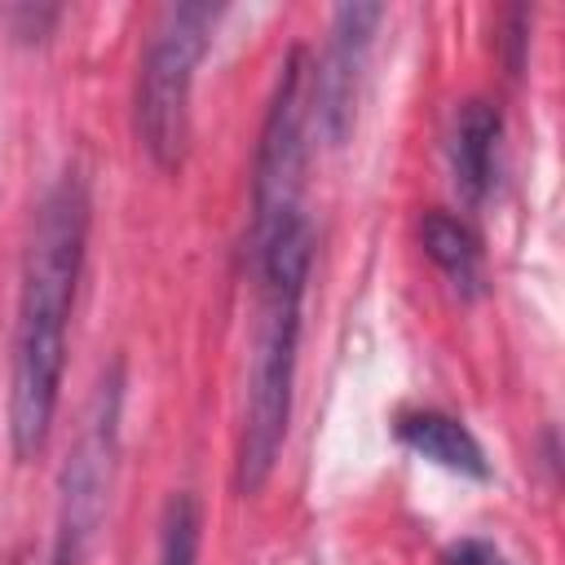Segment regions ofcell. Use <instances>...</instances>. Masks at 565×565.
<instances>
[{"label": "cell", "mask_w": 565, "mask_h": 565, "mask_svg": "<svg viewBox=\"0 0 565 565\" xmlns=\"http://www.w3.org/2000/svg\"><path fill=\"white\" fill-rule=\"evenodd\" d=\"M441 565H512V561L486 539H459L441 552Z\"/></svg>", "instance_id": "obj_11"}, {"label": "cell", "mask_w": 565, "mask_h": 565, "mask_svg": "<svg viewBox=\"0 0 565 565\" xmlns=\"http://www.w3.org/2000/svg\"><path fill=\"white\" fill-rule=\"evenodd\" d=\"M309 124H313V71H309V53L291 49L278 66V79L260 119L247 243H260L278 225L305 216L300 190H305V163H309Z\"/></svg>", "instance_id": "obj_4"}, {"label": "cell", "mask_w": 565, "mask_h": 565, "mask_svg": "<svg viewBox=\"0 0 565 565\" xmlns=\"http://www.w3.org/2000/svg\"><path fill=\"white\" fill-rule=\"evenodd\" d=\"M199 503L190 494H172L159 521V556L154 565H199Z\"/></svg>", "instance_id": "obj_9"}, {"label": "cell", "mask_w": 565, "mask_h": 565, "mask_svg": "<svg viewBox=\"0 0 565 565\" xmlns=\"http://www.w3.org/2000/svg\"><path fill=\"white\" fill-rule=\"evenodd\" d=\"M419 243L428 252V260L441 269V278L463 296V300H477L486 296V252H481V238L477 230L446 212V207H433L424 212L419 221Z\"/></svg>", "instance_id": "obj_8"}, {"label": "cell", "mask_w": 565, "mask_h": 565, "mask_svg": "<svg viewBox=\"0 0 565 565\" xmlns=\"http://www.w3.org/2000/svg\"><path fill=\"white\" fill-rule=\"evenodd\" d=\"M384 18V4H340L331 13V40H327V57L313 71V124L318 132L340 146L349 137L353 124V102H358V84H362V66L375 40V26Z\"/></svg>", "instance_id": "obj_5"}, {"label": "cell", "mask_w": 565, "mask_h": 565, "mask_svg": "<svg viewBox=\"0 0 565 565\" xmlns=\"http://www.w3.org/2000/svg\"><path fill=\"white\" fill-rule=\"evenodd\" d=\"M84 252H88V185L79 168H66L44 190L22 252L13 371H9V441L18 459H35L44 450L62 402L66 327L84 274Z\"/></svg>", "instance_id": "obj_1"}, {"label": "cell", "mask_w": 565, "mask_h": 565, "mask_svg": "<svg viewBox=\"0 0 565 565\" xmlns=\"http://www.w3.org/2000/svg\"><path fill=\"white\" fill-rule=\"evenodd\" d=\"M221 9L203 0H181L168 4L150 31V44L137 66V97H132V119H137V141L150 154L154 168L177 172L190 146V93H194V71L212 49Z\"/></svg>", "instance_id": "obj_3"}, {"label": "cell", "mask_w": 565, "mask_h": 565, "mask_svg": "<svg viewBox=\"0 0 565 565\" xmlns=\"http://www.w3.org/2000/svg\"><path fill=\"white\" fill-rule=\"evenodd\" d=\"M499 137H503V115H499L494 102H486V97H468V102H459L455 124H450L446 154H450L455 190H459L468 203H481V199L494 190Z\"/></svg>", "instance_id": "obj_6"}, {"label": "cell", "mask_w": 565, "mask_h": 565, "mask_svg": "<svg viewBox=\"0 0 565 565\" xmlns=\"http://www.w3.org/2000/svg\"><path fill=\"white\" fill-rule=\"evenodd\" d=\"M62 18L57 4H31V0H18V4H0V26L13 35V40H44L53 31V22Z\"/></svg>", "instance_id": "obj_10"}, {"label": "cell", "mask_w": 565, "mask_h": 565, "mask_svg": "<svg viewBox=\"0 0 565 565\" xmlns=\"http://www.w3.org/2000/svg\"><path fill=\"white\" fill-rule=\"evenodd\" d=\"M393 433L406 450H415L419 459L446 468V472H459V477H472V481H490V459H486V446L477 441V433L437 411V406H415V411H402L393 419Z\"/></svg>", "instance_id": "obj_7"}, {"label": "cell", "mask_w": 565, "mask_h": 565, "mask_svg": "<svg viewBox=\"0 0 565 565\" xmlns=\"http://www.w3.org/2000/svg\"><path fill=\"white\" fill-rule=\"evenodd\" d=\"M247 247H252L260 296H256L243 424H238V450H234L238 494H256L269 481L278 450L287 441L296 358H300V305H305V282L313 265V225L309 216H296Z\"/></svg>", "instance_id": "obj_2"}]
</instances>
